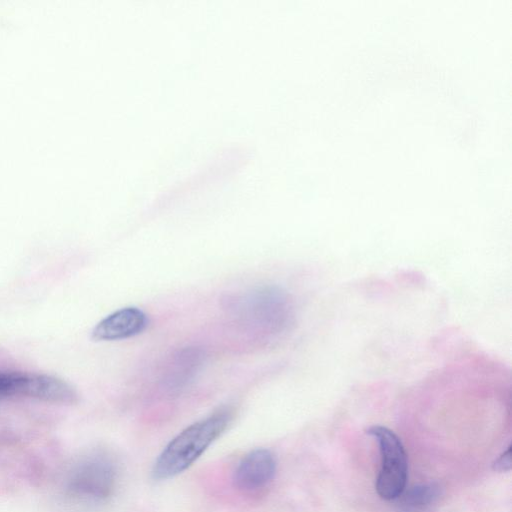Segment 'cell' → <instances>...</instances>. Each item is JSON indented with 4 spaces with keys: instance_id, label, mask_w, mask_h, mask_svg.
I'll return each instance as SVG.
<instances>
[{
    "instance_id": "3",
    "label": "cell",
    "mask_w": 512,
    "mask_h": 512,
    "mask_svg": "<svg viewBox=\"0 0 512 512\" xmlns=\"http://www.w3.org/2000/svg\"><path fill=\"white\" fill-rule=\"evenodd\" d=\"M367 434L377 439L381 454V469L376 479V491L385 500L399 498L406 487L408 464L404 446L389 428L374 425Z\"/></svg>"
},
{
    "instance_id": "10",
    "label": "cell",
    "mask_w": 512,
    "mask_h": 512,
    "mask_svg": "<svg viewBox=\"0 0 512 512\" xmlns=\"http://www.w3.org/2000/svg\"><path fill=\"white\" fill-rule=\"evenodd\" d=\"M25 373L0 372V395H21Z\"/></svg>"
},
{
    "instance_id": "4",
    "label": "cell",
    "mask_w": 512,
    "mask_h": 512,
    "mask_svg": "<svg viewBox=\"0 0 512 512\" xmlns=\"http://www.w3.org/2000/svg\"><path fill=\"white\" fill-rule=\"evenodd\" d=\"M116 482L113 463L103 457L90 458L77 468L72 478V490L91 500H103L111 495Z\"/></svg>"
},
{
    "instance_id": "2",
    "label": "cell",
    "mask_w": 512,
    "mask_h": 512,
    "mask_svg": "<svg viewBox=\"0 0 512 512\" xmlns=\"http://www.w3.org/2000/svg\"><path fill=\"white\" fill-rule=\"evenodd\" d=\"M228 308L245 327L263 334L282 331L290 318L289 300L274 286L259 287L232 298Z\"/></svg>"
},
{
    "instance_id": "6",
    "label": "cell",
    "mask_w": 512,
    "mask_h": 512,
    "mask_svg": "<svg viewBox=\"0 0 512 512\" xmlns=\"http://www.w3.org/2000/svg\"><path fill=\"white\" fill-rule=\"evenodd\" d=\"M275 472L274 455L267 449H255L239 462L233 482L241 491L254 492L266 487L273 480Z\"/></svg>"
},
{
    "instance_id": "9",
    "label": "cell",
    "mask_w": 512,
    "mask_h": 512,
    "mask_svg": "<svg viewBox=\"0 0 512 512\" xmlns=\"http://www.w3.org/2000/svg\"><path fill=\"white\" fill-rule=\"evenodd\" d=\"M438 495V487L425 484L413 487L401 500V508L405 512H416L432 503Z\"/></svg>"
},
{
    "instance_id": "11",
    "label": "cell",
    "mask_w": 512,
    "mask_h": 512,
    "mask_svg": "<svg viewBox=\"0 0 512 512\" xmlns=\"http://www.w3.org/2000/svg\"><path fill=\"white\" fill-rule=\"evenodd\" d=\"M493 468L496 471H508L511 468V446L494 462Z\"/></svg>"
},
{
    "instance_id": "5",
    "label": "cell",
    "mask_w": 512,
    "mask_h": 512,
    "mask_svg": "<svg viewBox=\"0 0 512 512\" xmlns=\"http://www.w3.org/2000/svg\"><path fill=\"white\" fill-rule=\"evenodd\" d=\"M205 359V351L196 346L183 347L174 352L161 371V389L172 395L180 393L197 376Z\"/></svg>"
},
{
    "instance_id": "7",
    "label": "cell",
    "mask_w": 512,
    "mask_h": 512,
    "mask_svg": "<svg viewBox=\"0 0 512 512\" xmlns=\"http://www.w3.org/2000/svg\"><path fill=\"white\" fill-rule=\"evenodd\" d=\"M147 325L148 317L141 309L125 307L98 322L91 336L96 341L122 340L142 333Z\"/></svg>"
},
{
    "instance_id": "8",
    "label": "cell",
    "mask_w": 512,
    "mask_h": 512,
    "mask_svg": "<svg viewBox=\"0 0 512 512\" xmlns=\"http://www.w3.org/2000/svg\"><path fill=\"white\" fill-rule=\"evenodd\" d=\"M23 395L62 404H73L78 400L76 390L66 381L36 373H26Z\"/></svg>"
},
{
    "instance_id": "1",
    "label": "cell",
    "mask_w": 512,
    "mask_h": 512,
    "mask_svg": "<svg viewBox=\"0 0 512 512\" xmlns=\"http://www.w3.org/2000/svg\"><path fill=\"white\" fill-rule=\"evenodd\" d=\"M232 417L231 408L221 407L181 431L156 459L153 477L157 480L169 479L189 468L225 431Z\"/></svg>"
}]
</instances>
